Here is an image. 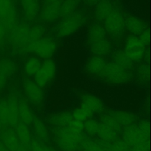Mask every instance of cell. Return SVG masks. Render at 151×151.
Listing matches in <instances>:
<instances>
[{
    "label": "cell",
    "instance_id": "cell-1",
    "mask_svg": "<svg viewBox=\"0 0 151 151\" xmlns=\"http://www.w3.org/2000/svg\"><path fill=\"white\" fill-rule=\"evenodd\" d=\"M53 137L56 145L61 150L77 151L84 135L83 133L76 132L67 126L54 127Z\"/></svg>",
    "mask_w": 151,
    "mask_h": 151
},
{
    "label": "cell",
    "instance_id": "cell-2",
    "mask_svg": "<svg viewBox=\"0 0 151 151\" xmlns=\"http://www.w3.org/2000/svg\"><path fill=\"white\" fill-rule=\"evenodd\" d=\"M86 19L84 14L81 11H75L64 17L55 28L56 36L63 38L74 34L84 24Z\"/></svg>",
    "mask_w": 151,
    "mask_h": 151
},
{
    "label": "cell",
    "instance_id": "cell-3",
    "mask_svg": "<svg viewBox=\"0 0 151 151\" xmlns=\"http://www.w3.org/2000/svg\"><path fill=\"white\" fill-rule=\"evenodd\" d=\"M99 77L108 83L120 84L128 82L132 78V74L131 71L121 68L111 61L106 63Z\"/></svg>",
    "mask_w": 151,
    "mask_h": 151
},
{
    "label": "cell",
    "instance_id": "cell-4",
    "mask_svg": "<svg viewBox=\"0 0 151 151\" xmlns=\"http://www.w3.org/2000/svg\"><path fill=\"white\" fill-rule=\"evenodd\" d=\"M56 42L52 38L42 37L37 41L28 44L25 52L35 54L40 58L47 60L51 58L57 50Z\"/></svg>",
    "mask_w": 151,
    "mask_h": 151
},
{
    "label": "cell",
    "instance_id": "cell-5",
    "mask_svg": "<svg viewBox=\"0 0 151 151\" xmlns=\"http://www.w3.org/2000/svg\"><path fill=\"white\" fill-rule=\"evenodd\" d=\"M30 28L26 24H17L9 30L8 39L17 51L25 52L26 47L29 42Z\"/></svg>",
    "mask_w": 151,
    "mask_h": 151
},
{
    "label": "cell",
    "instance_id": "cell-6",
    "mask_svg": "<svg viewBox=\"0 0 151 151\" xmlns=\"http://www.w3.org/2000/svg\"><path fill=\"white\" fill-rule=\"evenodd\" d=\"M57 65L52 59H47L42 63L38 72L34 76V81L41 88L45 87L55 77Z\"/></svg>",
    "mask_w": 151,
    "mask_h": 151
},
{
    "label": "cell",
    "instance_id": "cell-7",
    "mask_svg": "<svg viewBox=\"0 0 151 151\" xmlns=\"http://www.w3.org/2000/svg\"><path fill=\"white\" fill-rule=\"evenodd\" d=\"M123 51L133 63L139 62L145 55V45L141 42L138 37L131 35L126 40Z\"/></svg>",
    "mask_w": 151,
    "mask_h": 151
},
{
    "label": "cell",
    "instance_id": "cell-8",
    "mask_svg": "<svg viewBox=\"0 0 151 151\" xmlns=\"http://www.w3.org/2000/svg\"><path fill=\"white\" fill-rule=\"evenodd\" d=\"M0 20L8 31L17 23V11L13 0H0Z\"/></svg>",
    "mask_w": 151,
    "mask_h": 151
},
{
    "label": "cell",
    "instance_id": "cell-9",
    "mask_svg": "<svg viewBox=\"0 0 151 151\" xmlns=\"http://www.w3.org/2000/svg\"><path fill=\"white\" fill-rule=\"evenodd\" d=\"M104 29L106 32L114 37L120 36L124 28V19L122 13L113 9L104 21Z\"/></svg>",
    "mask_w": 151,
    "mask_h": 151
},
{
    "label": "cell",
    "instance_id": "cell-10",
    "mask_svg": "<svg viewBox=\"0 0 151 151\" xmlns=\"http://www.w3.org/2000/svg\"><path fill=\"white\" fill-rule=\"evenodd\" d=\"M24 91L28 100L34 105H41L44 98L42 88L40 87L34 81L27 79L24 83Z\"/></svg>",
    "mask_w": 151,
    "mask_h": 151
},
{
    "label": "cell",
    "instance_id": "cell-11",
    "mask_svg": "<svg viewBox=\"0 0 151 151\" xmlns=\"http://www.w3.org/2000/svg\"><path fill=\"white\" fill-rule=\"evenodd\" d=\"M122 140L131 147L139 142L149 139H146L142 135L137 124L134 123L123 127L122 131Z\"/></svg>",
    "mask_w": 151,
    "mask_h": 151
},
{
    "label": "cell",
    "instance_id": "cell-12",
    "mask_svg": "<svg viewBox=\"0 0 151 151\" xmlns=\"http://www.w3.org/2000/svg\"><path fill=\"white\" fill-rule=\"evenodd\" d=\"M62 1L44 2L40 11V18L45 22H52L60 16V7Z\"/></svg>",
    "mask_w": 151,
    "mask_h": 151
},
{
    "label": "cell",
    "instance_id": "cell-13",
    "mask_svg": "<svg viewBox=\"0 0 151 151\" xmlns=\"http://www.w3.org/2000/svg\"><path fill=\"white\" fill-rule=\"evenodd\" d=\"M81 106L91 111L93 114L101 113L104 109L103 101L96 96L86 93L81 96Z\"/></svg>",
    "mask_w": 151,
    "mask_h": 151
},
{
    "label": "cell",
    "instance_id": "cell-14",
    "mask_svg": "<svg viewBox=\"0 0 151 151\" xmlns=\"http://www.w3.org/2000/svg\"><path fill=\"white\" fill-rule=\"evenodd\" d=\"M23 15L28 21H32L40 11V0H20Z\"/></svg>",
    "mask_w": 151,
    "mask_h": 151
},
{
    "label": "cell",
    "instance_id": "cell-15",
    "mask_svg": "<svg viewBox=\"0 0 151 151\" xmlns=\"http://www.w3.org/2000/svg\"><path fill=\"white\" fill-rule=\"evenodd\" d=\"M108 113L116 119L122 127L136 123L137 119L134 113L127 111L117 110L109 111Z\"/></svg>",
    "mask_w": 151,
    "mask_h": 151
},
{
    "label": "cell",
    "instance_id": "cell-16",
    "mask_svg": "<svg viewBox=\"0 0 151 151\" xmlns=\"http://www.w3.org/2000/svg\"><path fill=\"white\" fill-rule=\"evenodd\" d=\"M73 119L71 113L68 111H63L51 114L47 117L48 123L55 127L67 126Z\"/></svg>",
    "mask_w": 151,
    "mask_h": 151
},
{
    "label": "cell",
    "instance_id": "cell-17",
    "mask_svg": "<svg viewBox=\"0 0 151 151\" xmlns=\"http://www.w3.org/2000/svg\"><path fill=\"white\" fill-rule=\"evenodd\" d=\"M9 111V124L15 127L19 123L18 106L19 99L15 93H12L7 101Z\"/></svg>",
    "mask_w": 151,
    "mask_h": 151
},
{
    "label": "cell",
    "instance_id": "cell-18",
    "mask_svg": "<svg viewBox=\"0 0 151 151\" xmlns=\"http://www.w3.org/2000/svg\"><path fill=\"white\" fill-rule=\"evenodd\" d=\"M106 64V62L103 57L94 55L87 61L86 65V70L91 75L99 76Z\"/></svg>",
    "mask_w": 151,
    "mask_h": 151
},
{
    "label": "cell",
    "instance_id": "cell-19",
    "mask_svg": "<svg viewBox=\"0 0 151 151\" xmlns=\"http://www.w3.org/2000/svg\"><path fill=\"white\" fill-rule=\"evenodd\" d=\"M18 114L21 122L27 126L32 124L35 118L34 114L27 101L23 99L19 100Z\"/></svg>",
    "mask_w": 151,
    "mask_h": 151
},
{
    "label": "cell",
    "instance_id": "cell-20",
    "mask_svg": "<svg viewBox=\"0 0 151 151\" xmlns=\"http://www.w3.org/2000/svg\"><path fill=\"white\" fill-rule=\"evenodd\" d=\"M1 139L2 142L9 151H16L20 145L15 130L11 128L4 131Z\"/></svg>",
    "mask_w": 151,
    "mask_h": 151
},
{
    "label": "cell",
    "instance_id": "cell-21",
    "mask_svg": "<svg viewBox=\"0 0 151 151\" xmlns=\"http://www.w3.org/2000/svg\"><path fill=\"white\" fill-rule=\"evenodd\" d=\"M34 132L36 139L46 143L49 140V133L44 122L38 117H35L32 123Z\"/></svg>",
    "mask_w": 151,
    "mask_h": 151
},
{
    "label": "cell",
    "instance_id": "cell-22",
    "mask_svg": "<svg viewBox=\"0 0 151 151\" xmlns=\"http://www.w3.org/2000/svg\"><path fill=\"white\" fill-rule=\"evenodd\" d=\"M111 50V43L106 38L90 44V51L94 55L103 57L109 54Z\"/></svg>",
    "mask_w": 151,
    "mask_h": 151
},
{
    "label": "cell",
    "instance_id": "cell-23",
    "mask_svg": "<svg viewBox=\"0 0 151 151\" xmlns=\"http://www.w3.org/2000/svg\"><path fill=\"white\" fill-rule=\"evenodd\" d=\"M124 27L133 35H139L146 28L145 23L136 17H129L124 20Z\"/></svg>",
    "mask_w": 151,
    "mask_h": 151
},
{
    "label": "cell",
    "instance_id": "cell-24",
    "mask_svg": "<svg viewBox=\"0 0 151 151\" xmlns=\"http://www.w3.org/2000/svg\"><path fill=\"white\" fill-rule=\"evenodd\" d=\"M15 132L20 143L29 148L32 138L28 126L21 122H19L15 126Z\"/></svg>",
    "mask_w": 151,
    "mask_h": 151
},
{
    "label": "cell",
    "instance_id": "cell-25",
    "mask_svg": "<svg viewBox=\"0 0 151 151\" xmlns=\"http://www.w3.org/2000/svg\"><path fill=\"white\" fill-rule=\"evenodd\" d=\"M113 9L112 4L109 0H100L96 5L95 17L99 21H104Z\"/></svg>",
    "mask_w": 151,
    "mask_h": 151
},
{
    "label": "cell",
    "instance_id": "cell-26",
    "mask_svg": "<svg viewBox=\"0 0 151 151\" xmlns=\"http://www.w3.org/2000/svg\"><path fill=\"white\" fill-rule=\"evenodd\" d=\"M119 134V133L116 130L100 122L99 128L96 135L98 137L99 140L111 142L118 139Z\"/></svg>",
    "mask_w": 151,
    "mask_h": 151
},
{
    "label": "cell",
    "instance_id": "cell-27",
    "mask_svg": "<svg viewBox=\"0 0 151 151\" xmlns=\"http://www.w3.org/2000/svg\"><path fill=\"white\" fill-rule=\"evenodd\" d=\"M113 62L121 68L130 71H131L134 65V63L122 50H118L114 54Z\"/></svg>",
    "mask_w": 151,
    "mask_h": 151
},
{
    "label": "cell",
    "instance_id": "cell-28",
    "mask_svg": "<svg viewBox=\"0 0 151 151\" xmlns=\"http://www.w3.org/2000/svg\"><path fill=\"white\" fill-rule=\"evenodd\" d=\"M106 35V31L104 27L99 24H94L90 28L88 32V41L90 44H92L105 38Z\"/></svg>",
    "mask_w": 151,
    "mask_h": 151
},
{
    "label": "cell",
    "instance_id": "cell-29",
    "mask_svg": "<svg viewBox=\"0 0 151 151\" xmlns=\"http://www.w3.org/2000/svg\"><path fill=\"white\" fill-rule=\"evenodd\" d=\"M41 64L42 63L38 57H29L24 65L25 73L29 76H34L40 70Z\"/></svg>",
    "mask_w": 151,
    "mask_h": 151
},
{
    "label": "cell",
    "instance_id": "cell-30",
    "mask_svg": "<svg viewBox=\"0 0 151 151\" xmlns=\"http://www.w3.org/2000/svg\"><path fill=\"white\" fill-rule=\"evenodd\" d=\"M81 0H64L60 7V16L63 18L74 12L78 6Z\"/></svg>",
    "mask_w": 151,
    "mask_h": 151
},
{
    "label": "cell",
    "instance_id": "cell-31",
    "mask_svg": "<svg viewBox=\"0 0 151 151\" xmlns=\"http://www.w3.org/2000/svg\"><path fill=\"white\" fill-rule=\"evenodd\" d=\"M80 151H104L98 140L84 136L78 149Z\"/></svg>",
    "mask_w": 151,
    "mask_h": 151
},
{
    "label": "cell",
    "instance_id": "cell-32",
    "mask_svg": "<svg viewBox=\"0 0 151 151\" xmlns=\"http://www.w3.org/2000/svg\"><path fill=\"white\" fill-rule=\"evenodd\" d=\"M15 70V64L12 60L8 58L0 60V73L6 77L12 75Z\"/></svg>",
    "mask_w": 151,
    "mask_h": 151
},
{
    "label": "cell",
    "instance_id": "cell-33",
    "mask_svg": "<svg viewBox=\"0 0 151 151\" xmlns=\"http://www.w3.org/2000/svg\"><path fill=\"white\" fill-rule=\"evenodd\" d=\"M71 114L73 119L84 122L86 120L91 118L94 114L88 109L80 106V107L75 109L71 113Z\"/></svg>",
    "mask_w": 151,
    "mask_h": 151
},
{
    "label": "cell",
    "instance_id": "cell-34",
    "mask_svg": "<svg viewBox=\"0 0 151 151\" xmlns=\"http://www.w3.org/2000/svg\"><path fill=\"white\" fill-rule=\"evenodd\" d=\"M100 122L97 120L90 118L84 122V131L90 137L97 135Z\"/></svg>",
    "mask_w": 151,
    "mask_h": 151
},
{
    "label": "cell",
    "instance_id": "cell-35",
    "mask_svg": "<svg viewBox=\"0 0 151 151\" xmlns=\"http://www.w3.org/2000/svg\"><path fill=\"white\" fill-rule=\"evenodd\" d=\"M101 123L113 129L118 133L122 130V127L117 123L116 119L108 112L103 114L100 116V122Z\"/></svg>",
    "mask_w": 151,
    "mask_h": 151
},
{
    "label": "cell",
    "instance_id": "cell-36",
    "mask_svg": "<svg viewBox=\"0 0 151 151\" xmlns=\"http://www.w3.org/2000/svg\"><path fill=\"white\" fill-rule=\"evenodd\" d=\"M44 32H45V28L42 25L36 24L33 27H31L30 31H29L28 44L37 41L38 40L42 38L44 34Z\"/></svg>",
    "mask_w": 151,
    "mask_h": 151
},
{
    "label": "cell",
    "instance_id": "cell-37",
    "mask_svg": "<svg viewBox=\"0 0 151 151\" xmlns=\"http://www.w3.org/2000/svg\"><path fill=\"white\" fill-rule=\"evenodd\" d=\"M149 66L147 64H142L137 67L136 70V77L139 83L142 84L147 83L149 78Z\"/></svg>",
    "mask_w": 151,
    "mask_h": 151
},
{
    "label": "cell",
    "instance_id": "cell-38",
    "mask_svg": "<svg viewBox=\"0 0 151 151\" xmlns=\"http://www.w3.org/2000/svg\"><path fill=\"white\" fill-rule=\"evenodd\" d=\"M107 151H130V149L123 140L117 139L109 143Z\"/></svg>",
    "mask_w": 151,
    "mask_h": 151
},
{
    "label": "cell",
    "instance_id": "cell-39",
    "mask_svg": "<svg viewBox=\"0 0 151 151\" xmlns=\"http://www.w3.org/2000/svg\"><path fill=\"white\" fill-rule=\"evenodd\" d=\"M0 120L3 125L9 124V111L6 101H0Z\"/></svg>",
    "mask_w": 151,
    "mask_h": 151
},
{
    "label": "cell",
    "instance_id": "cell-40",
    "mask_svg": "<svg viewBox=\"0 0 151 151\" xmlns=\"http://www.w3.org/2000/svg\"><path fill=\"white\" fill-rule=\"evenodd\" d=\"M137 124V126L142 134V135L147 139L150 137V124L147 120H140Z\"/></svg>",
    "mask_w": 151,
    "mask_h": 151
},
{
    "label": "cell",
    "instance_id": "cell-41",
    "mask_svg": "<svg viewBox=\"0 0 151 151\" xmlns=\"http://www.w3.org/2000/svg\"><path fill=\"white\" fill-rule=\"evenodd\" d=\"M67 126L72 130L77 133H83L84 131V122L80 120L73 119Z\"/></svg>",
    "mask_w": 151,
    "mask_h": 151
},
{
    "label": "cell",
    "instance_id": "cell-42",
    "mask_svg": "<svg viewBox=\"0 0 151 151\" xmlns=\"http://www.w3.org/2000/svg\"><path fill=\"white\" fill-rule=\"evenodd\" d=\"M130 151H149L150 142L149 140L139 142L133 146L130 147Z\"/></svg>",
    "mask_w": 151,
    "mask_h": 151
},
{
    "label": "cell",
    "instance_id": "cell-43",
    "mask_svg": "<svg viewBox=\"0 0 151 151\" xmlns=\"http://www.w3.org/2000/svg\"><path fill=\"white\" fill-rule=\"evenodd\" d=\"M8 29L0 20V47H4L8 39Z\"/></svg>",
    "mask_w": 151,
    "mask_h": 151
},
{
    "label": "cell",
    "instance_id": "cell-44",
    "mask_svg": "<svg viewBox=\"0 0 151 151\" xmlns=\"http://www.w3.org/2000/svg\"><path fill=\"white\" fill-rule=\"evenodd\" d=\"M139 35V39L144 45L146 46L149 44L150 37L149 28H146Z\"/></svg>",
    "mask_w": 151,
    "mask_h": 151
},
{
    "label": "cell",
    "instance_id": "cell-45",
    "mask_svg": "<svg viewBox=\"0 0 151 151\" xmlns=\"http://www.w3.org/2000/svg\"><path fill=\"white\" fill-rule=\"evenodd\" d=\"M84 2L88 5L90 6H96L100 0H84Z\"/></svg>",
    "mask_w": 151,
    "mask_h": 151
},
{
    "label": "cell",
    "instance_id": "cell-46",
    "mask_svg": "<svg viewBox=\"0 0 151 151\" xmlns=\"http://www.w3.org/2000/svg\"><path fill=\"white\" fill-rule=\"evenodd\" d=\"M6 77L0 73V89H2L4 87L6 82Z\"/></svg>",
    "mask_w": 151,
    "mask_h": 151
},
{
    "label": "cell",
    "instance_id": "cell-47",
    "mask_svg": "<svg viewBox=\"0 0 151 151\" xmlns=\"http://www.w3.org/2000/svg\"><path fill=\"white\" fill-rule=\"evenodd\" d=\"M0 151H9L2 141H0Z\"/></svg>",
    "mask_w": 151,
    "mask_h": 151
},
{
    "label": "cell",
    "instance_id": "cell-48",
    "mask_svg": "<svg viewBox=\"0 0 151 151\" xmlns=\"http://www.w3.org/2000/svg\"><path fill=\"white\" fill-rule=\"evenodd\" d=\"M46 151H58V150H57V149H55L54 148V147H50V146H48L47 145Z\"/></svg>",
    "mask_w": 151,
    "mask_h": 151
},
{
    "label": "cell",
    "instance_id": "cell-49",
    "mask_svg": "<svg viewBox=\"0 0 151 151\" xmlns=\"http://www.w3.org/2000/svg\"><path fill=\"white\" fill-rule=\"evenodd\" d=\"M63 1V0H44V2H59Z\"/></svg>",
    "mask_w": 151,
    "mask_h": 151
},
{
    "label": "cell",
    "instance_id": "cell-50",
    "mask_svg": "<svg viewBox=\"0 0 151 151\" xmlns=\"http://www.w3.org/2000/svg\"><path fill=\"white\" fill-rule=\"evenodd\" d=\"M2 124L0 120V132H1V128H2Z\"/></svg>",
    "mask_w": 151,
    "mask_h": 151
}]
</instances>
